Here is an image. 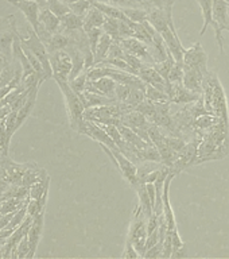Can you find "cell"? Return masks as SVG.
<instances>
[{
    "instance_id": "obj_43",
    "label": "cell",
    "mask_w": 229,
    "mask_h": 259,
    "mask_svg": "<svg viewBox=\"0 0 229 259\" xmlns=\"http://www.w3.org/2000/svg\"><path fill=\"white\" fill-rule=\"evenodd\" d=\"M226 3H228V7H229V0H226Z\"/></svg>"
},
{
    "instance_id": "obj_12",
    "label": "cell",
    "mask_w": 229,
    "mask_h": 259,
    "mask_svg": "<svg viewBox=\"0 0 229 259\" xmlns=\"http://www.w3.org/2000/svg\"><path fill=\"white\" fill-rule=\"evenodd\" d=\"M8 3L12 4L14 7H16L22 14L24 15L27 23L31 26L35 32L38 34L39 31V11L40 6L35 0H7Z\"/></svg>"
},
{
    "instance_id": "obj_5",
    "label": "cell",
    "mask_w": 229,
    "mask_h": 259,
    "mask_svg": "<svg viewBox=\"0 0 229 259\" xmlns=\"http://www.w3.org/2000/svg\"><path fill=\"white\" fill-rule=\"evenodd\" d=\"M18 32H19V38L22 45H24L26 48L30 49V50L38 57V60L40 61V64H42L44 72H46L48 78H53V69L52 65H50L48 48H46V45H44L43 42H42V39L38 36L35 30L28 24V27L26 28V31H19V28H18Z\"/></svg>"
},
{
    "instance_id": "obj_42",
    "label": "cell",
    "mask_w": 229,
    "mask_h": 259,
    "mask_svg": "<svg viewBox=\"0 0 229 259\" xmlns=\"http://www.w3.org/2000/svg\"><path fill=\"white\" fill-rule=\"evenodd\" d=\"M7 64H10V62H7V60L4 58V56L2 54V52H0V68H3V66H6Z\"/></svg>"
},
{
    "instance_id": "obj_3",
    "label": "cell",
    "mask_w": 229,
    "mask_h": 259,
    "mask_svg": "<svg viewBox=\"0 0 229 259\" xmlns=\"http://www.w3.org/2000/svg\"><path fill=\"white\" fill-rule=\"evenodd\" d=\"M56 82L58 84L61 92L64 95L69 121H70V127H72V130L78 133V130H80L81 124L84 121V104H82L78 93L74 92L72 87L69 85V81H56Z\"/></svg>"
},
{
    "instance_id": "obj_29",
    "label": "cell",
    "mask_w": 229,
    "mask_h": 259,
    "mask_svg": "<svg viewBox=\"0 0 229 259\" xmlns=\"http://www.w3.org/2000/svg\"><path fill=\"white\" fill-rule=\"evenodd\" d=\"M145 95L146 99L150 101H153V103H170V97L169 95L161 89L155 88L153 85L146 84V89H145Z\"/></svg>"
},
{
    "instance_id": "obj_20",
    "label": "cell",
    "mask_w": 229,
    "mask_h": 259,
    "mask_svg": "<svg viewBox=\"0 0 229 259\" xmlns=\"http://www.w3.org/2000/svg\"><path fill=\"white\" fill-rule=\"evenodd\" d=\"M135 190H136L138 200H139L138 206L145 212V214L147 218H150V216L154 213V204L153 201H151V197H150L149 190H147V185L139 182V184L135 186Z\"/></svg>"
},
{
    "instance_id": "obj_27",
    "label": "cell",
    "mask_w": 229,
    "mask_h": 259,
    "mask_svg": "<svg viewBox=\"0 0 229 259\" xmlns=\"http://www.w3.org/2000/svg\"><path fill=\"white\" fill-rule=\"evenodd\" d=\"M69 44H70V38L66 32H56L50 36V39L48 40L46 48H48V52H56V50H65L68 48Z\"/></svg>"
},
{
    "instance_id": "obj_41",
    "label": "cell",
    "mask_w": 229,
    "mask_h": 259,
    "mask_svg": "<svg viewBox=\"0 0 229 259\" xmlns=\"http://www.w3.org/2000/svg\"><path fill=\"white\" fill-rule=\"evenodd\" d=\"M123 258L125 259H135V258H141V254L138 252L136 248L133 247V244L129 242L128 239H125V247H124V252L121 255Z\"/></svg>"
},
{
    "instance_id": "obj_11",
    "label": "cell",
    "mask_w": 229,
    "mask_h": 259,
    "mask_svg": "<svg viewBox=\"0 0 229 259\" xmlns=\"http://www.w3.org/2000/svg\"><path fill=\"white\" fill-rule=\"evenodd\" d=\"M111 150H112L113 155H115V162H113V165L119 169V171H120L125 181L128 182L132 188H135L138 184V166L135 165L127 155H124V154L121 153L119 147Z\"/></svg>"
},
{
    "instance_id": "obj_15",
    "label": "cell",
    "mask_w": 229,
    "mask_h": 259,
    "mask_svg": "<svg viewBox=\"0 0 229 259\" xmlns=\"http://www.w3.org/2000/svg\"><path fill=\"white\" fill-rule=\"evenodd\" d=\"M120 44L123 46L125 52L131 53L133 56L139 57L142 61H145L146 64L154 65V60L151 54H150L149 46L146 44H143L141 39H138L135 36H129V38H124V39H120Z\"/></svg>"
},
{
    "instance_id": "obj_40",
    "label": "cell",
    "mask_w": 229,
    "mask_h": 259,
    "mask_svg": "<svg viewBox=\"0 0 229 259\" xmlns=\"http://www.w3.org/2000/svg\"><path fill=\"white\" fill-rule=\"evenodd\" d=\"M171 255H173V238H171V231H167L165 240H163L162 258H171Z\"/></svg>"
},
{
    "instance_id": "obj_30",
    "label": "cell",
    "mask_w": 229,
    "mask_h": 259,
    "mask_svg": "<svg viewBox=\"0 0 229 259\" xmlns=\"http://www.w3.org/2000/svg\"><path fill=\"white\" fill-rule=\"evenodd\" d=\"M124 15L128 18L129 20L132 22H136V23H141V22H145V20L149 19V10L141 7H121Z\"/></svg>"
},
{
    "instance_id": "obj_2",
    "label": "cell",
    "mask_w": 229,
    "mask_h": 259,
    "mask_svg": "<svg viewBox=\"0 0 229 259\" xmlns=\"http://www.w3.org/2000/svg\"><path fill=\"white\" fill-rule=\"evenodd\" d=\"M202 97H204V103H205L208 112L217 116L222 123L229 124L225 92L218 77L214 73H206L204 85H202Z\"/></svg>"
},
{
    "instance_id": "obj_8",
    "label": "cell",
    "mask_w": 229,
    "mask_h": 259,
    "mask_svg": "<svg viewBox=\"0 0 229 259\" xmlns=\"http://www.w3.org/2000/svg\"><path fill=\"white\" fill-rule=\"evenodd\" d=\"M213 28L216 34V44L220 49V53L224 54L222 31H229V7L226 0H213Z\"/></svg>"
},
{
    "instance_id": "obj_7",
    "label": "cell",
    "mask_w": 229,
    "mask_h": 259,
    "mask_svg": "<svg viewBox=\"0 0 229 259\" xmlns=\"http://www.w3.org/2000/svg\"><path fill=\"white\" fill-rule=\"evenodd\" d=\"M16 26L18 22L14 15L0 18V52L7 62L14 61V34Z\"/></svg>"
},
{
    "instance_id": "obj_10",
    "label": "cell",
    "mask_w": 229,
    "mask_h": 259,
    "mask_svg": "<svg viewBox=\"0 0 229 259\" xmlns=\"http://www.w3.org/2000/svg\"><path fill=\"white\" fill-rule=\"evenodd\" d=\"M201 139L200 138H193L189 142H186L184 149L181 150V153L178 155L177 161L174 162V165L170 167L175 176L181 174L182 171L190 166L197 165L198 158V146H200Z\"/></svg>"
},
{
    "instance_id": "obj_36",
    "label": "cell",
    "mask_w": 229,
    "mask_h": 259,
    "mask_svg": "<svg viewBox=\"0 0 229 259\" xmlns=\"http://www.w3.org/2000/svg\"><path fill=\"white\" fill-rule=\"evenodd\" d=\"M86 82H88V76H86V70H84L76 78L69 81V85L72 87V89L76 93H82L86 88Z\"/></svg>"
},
{
    "instance_id": "obj_19",
    "label": "cell",
    "mask_w": 229,
    "mask_h": 259,
    "mask_svg": "<svg viewBox=\"0 0 229 259\" xmlns=\"http://www.w3.org/2000/svg\"><path fill=\"white\" fill-rule=\"evenodd\" d=\"M39 24L40 27L44 28L50 34L61 32V18L50 11L48 7H40Z\"/></svg>"
},
{
    "instance_id": "obj_28",
    "label": "cell",
    "mask_w": 229,
    "mask_h": 259,
    "mask_svg": "<svg viewBox=\"0 0 229 259\" xmlns=\"http://www.w3.org/2000/svg\"><path fill=\"white\" fill-rule=\"evenodd\" d=\"M93 6H96L105 16H109V18H115V19L120 20H129L128 18L124 15V12H123L121 7H117L115 4L99 3V2H96V3H93Z\"/></svg>"
},
{
    "instance_id": "obj_44",
    "label": "cell",
    "mask_w": 229,
    "mask_h": 259,
    "mask_svg": "<svg viewBox=\"0 0 229 259\" xmlns=\"http://www.w3.org/2000/svg\"><path fill=\"white\" fill-rule=\"evenodd\" d=\"M2 69H3V68H0V72H2Z\"/></svg>"
},
{
    "instance_id": "obj_33",
    "label": "cell",
    "mask_w": 229,
    "mask_h": 259,
    "mask_svg": "<svg viewBox=\"0 0 229 259\" xmlns=\"http://www.w3.org/2000/svg\"><path fill=\"white\" fill-rule=\"evenodd\" d=\"M119 27H120V19H115V18H109V16L105 18V22L103 24V30L112 36L115 40H120Z\"/></svg>"
},
{
    "instance_id": "obj_6",
    "label": "cell",
    "mask_w": 229,
    "mask_h": 259,
    "mask_svg": "<svg viewBox=\"0 0 229 259\" xmlns=\"http://www.w3.org/2000/svg\"><path fill=\"white\" fill-rule=\"evenodd\" d=\"M123 115L120 104L109 103V104L97 105L93 108L85 109L84 119L96 121L99 124H120V117Z\"/></svg>"
},
{
    "instance_id": "obj_14",
    "label": "cell",
    "mask_w": 229,
    "mask_h": 259,
    "mask_svg": "<svg viewBox=\"0 0 229 259\" xmlns=\"http://www.w3.org/2000/svg\"><path fill=\"white\" fill-rule=\"evenodd\" d=\"M201 96L202 93L190 91L184 85V82H170L169 97L171 104H190V103L197 101Z\"/></svg>"
},
{
    "instance_id": "obj_26",
    "label": "cell",
    "mask_w": 229,
    "mask_h": 259,
    "mask_svg": "<svg viewBox=\"0 0 229 259\" xmlns=\"http://www.w3.org/2000/svg\"><path fill=\"white\" fill-rule=\"evenodd\" d=\"M201 8L202 12V19H204V23H202V28L200 31V35H204L206 31V28L209 26H213V0H196Z\"/></svg>"
},
{
    "instance_id": "obj_22",
    "label": "cell",
    "mask_w": 229,
    "mask_h": 259,
    "mask_svg": "<svg viewBox=\"0 0 229 259\" xmlns=\"http://www.w3.org/2000/svg\"><path fill=\"white\" fill-rule=\"evenodd\" d=\"M78 96H80L85 109L93 108V107H97V105H104V104H109V103H115L113 99H109V97L99 95V93L89 92V91H84L82 93H78Z\"/></svg>"
},
{
    "instance_id": "obj_13",
    "label": "cell",
    "mask_w": 229,
    "mask_h": 259,
    "mask_svg": "<svg viewBox=\"0 0 229 259\" xmlns=\"http://www.w3.org/2000/svg\"><path fill=\"white\" fill-rule=\"evenodd\" d=\"M184 69L185 68H201L208 70V54L202 48L201 42H196L190 48L184 50Z\"/></svg>"
},
{
    "instance_id": "obj_21",
    "label": "cell",
    "mask_w": 229,
    "mask_h": 259,
    "mask_svg": "<svg viewBox=\"0 0 229 259\" xmlns=\"http://www.w3.org/2000/svg\"><path fill=\"white\" fill-rule=\"evenodd\" d=\"M84 30V18L74 12H68L61 18V32Z\"/></svg>"
},
{
    "instance_id": "obj_16",
    "label": "cell",
    "mask_w": 229,
    "mask_h": 259,
    "mask_svg": "<svg viewBox=\"0 0 229 259\" xmlns=\"http://www.w3.org/2000/svg\"><path fill=\"white\" fill-rule=\"evenodd\" d=\"M138 76L141 77L146 84L153 85L155 88L161 89V91H163V92H166L169 95L170 82L169 81H166L165 78L159 74V72L154 68L153 65H145V66L139 70V74H138Z\"/></svg>"
},
{
    "instance_id": "obj_31",
    "label": "cell",
    "mask_w": 229,
    "mask_h": 259,
    "mask_svg": "<svg viewBox=\"0 0 229 259\" xmlns=\"http://www.w3.org/2000/svg\"><path fill=\"white\" fill-rule=\"evenodd\" d=\"M49 185H50V177H44L39 181L34 182L28 189H30V198H36L39 200L43 194L49 193Z\"/></svg>"
},
{
    "instance_id": "obj_38",
    "label": "cell",
    "mask_w": 229,
    "mask_h": 259,
    "mask_svg": "<svg viewBox=\"0 0 229 259\" xmlns=\"http://www.w3.org/2000/svg\"><path fill=\"white\" fill-rule=\"evenodd\" d=\"M30 252V243H28L27 235L20 239V242L16 246V256L18 258H27Z\"/></svg>"
},
{
    "instance_id": "obj_23",
    "label": "cell",
    "mask_w": 229,
    "mask_h": 259,
    "mask_svg": "<svg viewBox=\"0 0 229 259\" xmlns=\"http://www.w3.org/2000/svg\"><path fill=\"white\" fill-rule=\"evenodd\" d=\"M38 89H39V87H35V88L32 89L31 92H30V95H28L27 100H26L23 107L18 111V120H16V127H18V128H19L20 125L26 121V119H28V116L31 115L32 109L35 107Z\"/></svg>"
},
{
    "instance_id": "obj_1",
    "label": "cell",
    "mask_w": 229,
    "mask_h": 259,
    "mask_svg": "<svg viewBox=\"0 0 229 259\" xmlns=\"http://www.w3.org/2000/svg\"><path fill=\"white\" fill-rule=\"evenodd\" d=\"M229 154V124L220 121L202 137L198 146L197 165L222 159Z\"/></svg>"
},
{
    "instance_id": "obj_18",
    "label": "cell",
    "mask_w": 229,
    "mask_h": 259,
    "mask_svg": "<svg viewBox=\"0 0 229 259\" xmlns=\"http://www.w3.org/2000/svg\"><path fill=\"white\" fill-rule=\"evenodd\" d=\"M206 73H208V70H204L201 68H185L182 82L190 91L202 93V85H204Z\"/></svg>"
},
{
    "instance_id": "obj_35",
    "label": "cell",
    "mask_w": 229,
    "mask_h": 259,
    "mask_svg": "<svg viewBox=\"0 0 229 259\" xmlns=\"http://www.w3.org/2000/svg\"><path fill=\"white\" fill-rule=\"evenodd\" d=\"M93 3L90 0H77L74 3L69 4V8H70V11L77 14V15H80L84 18L86 15V12L92 8Z\"/></svg>"
},
{
    "instance_id": "obj_37",
    "label": "cell",
    "mask_w": 229,
    "mask_h": 259,
    "mask_svg": "<svg viewBox=\"0 0 229 259\" xmlns=\"http://www.w3.org/2000/svg\"><path fill=\"white\" fill-rule=\"evenodd\" d=\"M184 73H185L184 64L175 61V64L171 68V72L169 74V81L170 82H182L184 81Z\"/></svg>"
},
{
    "instance_id": "obj_32",
    "label": "cell",
    "mask_w": 229,
    "mask_h": 259,
    "mask_svg": "<svg viewBox=\"0 0 229 259\" xmlns=\"http://www.w3.org/2000/svg\"><path fill=\"white\" fill-rule=\"evenodd\" d=\"M174 64H175V58L173 57L171 52H169V56H167L166 60L161 61V62H155L153 66L157 69L158 72H159V74H161L166 81H169V74L170 72H171V68L174 66Z\"/></svg>"
},
{
    "instance_id": "obj_25",
    "label": "cell",
    "mask_w": 229,
    "mask_h": 259,
    "mask_svg": "<svg viewBox=\"0 0 229 259\" xmlns=\"http://www.w3.org/2000/svg\"><path fill=\"white\" fill-rule=\"evenodd\" d=\"M113 38L109 34H107L105 31H103L100 36V40H99V44H97V49H96V53H95V65L96 64H100L103 61L107 58L108 56V52L111 46L113 44Z\"/></svg>"
},
{
    "instance_id": "obj_34",
    "label": "cell",
    "mask_w": 229,
    "mask_h": 259,
    "mask_svg": "<svg viewBox=\"0 0 229 259\" xmlns=\"http://www.w3.org/2000/svg\"><path fill=\"white\" fill-rule=\"evenodd\" d=\"M52 12H54L57 16L62 18L64 15H66L68 12H70V8L66 3H64L62 0H46V6Z\"/></svg>"
},
{
    "instance_id": "obj_17",
    "label": "cell",
    "mask_w": 229,
    "mask_h": 259,
    "mask_svg": "<svg viewBox=\"0 0 229 259\" xmlns=\"http://www.w3.org/2000/svg\"><path fill=\"white\" fill-rule=\"evenodd\" d=\"M43 224H44V212L39 213L38 216L34 218L32 224L27 232L28 243H30V252H28L27 258H32L35 255V251L38 248V244L42 238V232H43Z\"/></svg>"
},
{
    "instance_id": "obj_24",
    "label": "cell",
    "mask_w": 229,
    "mask_h": 259,
    "mask_svg": "<svg viewBox=\"0 0 229 259\" xmlns=\"http://www.w3.org/2000/svg\"><path fill=\"white\" fill-rule=\"evenodd\" d=\"M105 18H107V16H105L96 6H92V8H90V10L86 12V15L84 16V30L85 31H88V30L95 27L103 28Z\"/></svg>"
},
{
    "instance_id": "obj_9",
    "label": "cell",
    "mask_w": 229,
    "mask_h": 259,
    "mask_svg": "<svg viewBox=\"0 0 229 259\" xmlns=\"http://www.w3.org/2000/svg\"><path fill=\"white\" fill-rule=\"evenodd\" d=\"M50 65L53 69V78L56 81H69L73 69V60L68 50H56L49 53Z\"/></svg>"
},
{
    "instance_id": "obj_4",
    "label": "cell",
    "mask_w": 229,
    "mask_h": 259,
    "mask_svg": "<svg viewBox=\"0 0 229 259\" xmlns=\"http://www.w3.org/2000/svg\"><path fill=\"white\" fill-rule=\"evenodd\" d=\"M147 222H149V218L146 216L145 212L139 206H136L133 209L132 219H131V223H129V230L128 235H127V239L132 243L133 247L141 254V258L145 256L146 242H147V238H149Z\"/></svg>"
},
{
    "instance_id": "obj_39",
    "label": "cell",
    "mask_w": 229,
    "mask_h": 259,
    "mask_svg": "<svg viewBox=\"0 0 229 259\" xmlns=\"http://www.w3.org/2000/svg\"><path fill=\"white\" fill-rule=\"evenodd\" d=\"M162 252H163V242L159 240L157 244H154L153 247H150L149 250L145 252V256L143 258H162Z\"/></svg>"
}]
</instances>
